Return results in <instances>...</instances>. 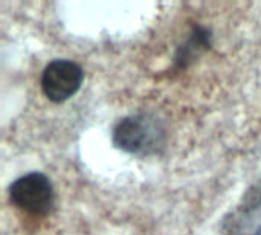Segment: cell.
<instances>
[{"label":"cell","instance_id":"cell-5","mask_svg":"<svg viewBox=\"0 0 261 235\" xmlns=\"http://www.w3.org/2000/svg\"><path fill=\"white\" fill-rule=\"evenodd\" d=\"M239 235H261V200L242 219Z\"/></svg>","mask_w":261,"mask_h":235},{"label":"cell","instance_id":"cell-3","mask_svg":"<svg viewBox=\"0 0 261 235\" xmlns=\"http://www.w3.org/2000/svg\"><path fill=\"white\" fill-rule=\"evenodd\" d=\"M84 72L72 60H52L43 70L40 86L43 95L55 102H64L72 98L81 87Z\"/></svg>","mask_w":261,"mask_h":235},{"label":"cell","instance_id":"cell-2","mask_svg":"<svg viewBox=\"0 0 261 235\" xmlns=\"http://www.w3.org/2000/svg\"><path fill=\"white\" fill-rule=\"evenodd\" d=\"M9 200L21 213L44 217L54 205V188L41 173H29L15 179L9 187Z\"/></svg>","mask_w":261,"mask_h":235},{"label":"cell","instance_id":"cell-1","mask_svg":"<svg viewBox=\"0 0 261 235\" xmlns=\"http://www.w3.org/2000/svg\"><path fill=\"white\" fill-rule=\"evenodd\" d=\"M164 130L159 121L148 115L125 116L113 127L112 133L115 147L132 154L158 148Z\"/></svg>","mask_w":261,"mask_h":235},{"label":"cell","instance_id":"cell-4","mask_svg":"<svg viewBox=\"0 0 261 235\" xmlns=\"http://www.w3.org/2000/svg\"><path fill=\"white\" fill-rule=\"evenodd\" d=\"M206 47H210V32L203 28H196L190 35V38L179 47L174 60L176 66L187 67Z\"/></svg>","mask_w":261,"mask_h":235}]
</instances>
